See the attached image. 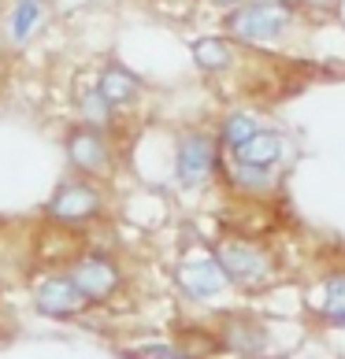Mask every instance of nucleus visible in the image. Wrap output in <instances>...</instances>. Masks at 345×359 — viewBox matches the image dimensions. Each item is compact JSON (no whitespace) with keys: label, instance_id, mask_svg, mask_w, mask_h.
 Returning a JSON list of instances; mask_svg holds the SVG:
<instances>
[{"label":"nucleus","instance_id":"nucleus-1","mask_svg":"<svg viewBox=\"0 0 345 359\" xmlns=\"http://www.w3.org/2000/svg\"><path fill=\"white\" fill-rule=\"evenodd\" d=\"M294 19H297L294 0H242L227 11L223 30L242 45H271L278 37H286Z\"/></svg>","mask_w":345,"mask_h":359},{"label":"nucleus","instance_id":"nucleus-2","mask_svg":"<svg viewBox=\"0 0 345 359\" xmlns=\"http://www.w3.org/2000/svg\"><path fill=\"white\" fill-rule=\"evenodd\" d=\"M100 211H104V201L89 182H63L52 193L45 215L56 222H67V226H86L93 219H100Z\"/></svg>","mask_w":345,"mask_h":359},{"label":"nucleus","instance_id":"nucleus-3","mask_svg":"<svg viewBox=\"0 0 345 359\" xmlns=\"http://www.w3.org/2000/svg\"><path fill=\"white\" fill-rule=\"evenodd\" d=\"M216 259L223 263L227 282H234V285H263L271 278V259L263 256L256 245L227 241V245H219Z\"/></svg>","mask_w":345,"mask_h":359},{"label":"nucleus","instance_id":"nucleus-4","mask_svg":"<svg viewBox=\"0 0 345 359\" xmlns=\"http://www.w3.org/2000/svg\"><path fill=\"white\" fill-rule=\"evenodd\" d=\"M71 282L89 304H104L119 289V267L112 256H86L71 267Z\"/></svg>","mask_w":345,"mask_h":359},{"label":"nucleus","instance_id":"nucleus-5","mask_svg":"<svg viewBox=\"0 0 345 359\" xmlns=\"http://www.w3.org/2000/svg\"><path fill=\"white\" fill-rule=\"evenodd\" d=\"M216 167V141L208 134H185L175 152V175L182 185H201Z\"/></svg>","mask_w":345,"mask_h":359},{"label":"nucleus","instance_id":"nucleus-6","mask_svg":"<svg viewBox=\"0 0 345 359\" xmlns=\"http://www.w3.org/2000/svg\"><path fill=\"white\" fill-rule=\"evenodd\" d=\"M34 304H37V311L48 315V318H71L86 308V297L78 292V285L71 282V274L67 278H60V274H52V278H41L34 289Z\"/></svg>","mask_w":345,"mask_h":359},{"label":"nucleus","instance_id":"nucleus-7","mask_svg":"<svg viewBox=\"0 0 345 359\" xmlns=\"http://www.w3.org/2000/svg\"><path fill=\"white\" fill-rule=\"evenodd\" d=\"M178 285L190 292V297L197 300H208L216 297V292H223V285H227V271H223L219 259H208V256H197V259H185L178 263Z\"/></svg>","mask_w":345,"mask_h":359},{"label":"nucleus","instance_id":"nucleus-8","mask_svg":"<svg viewBox=\"0 0 345 359\" xmlns=\"http://www.w3.org/2000/svg\"><path fill=\"white\" fill-rule=\"evenodd\" d=\"M67 159L82 170V175H97V170L108 167L112 152H108V141L100 137L97 126H82L67 137Z\"/></svg>","mask_w":345,"mask_h":359},{"label":"nucleus","instance_id":"nucleus-9","mask_svg":"<svg viewBox=\"0 0 345 359\" xmlns=\"http://www.w3.org/2000/svg\"><path fill=\"white\" fill-rule=\"evenodd\" d=\"M286 149H289V141L282 137V134H271V130H256L249 141H242L237 149H230L234 152V159H242V163H260V167H271V163H278V159L286 156Z\"/></svg>","mask_w":345,"mask_h":359},{"label":"nucleus","instance_id":"nucleus-10","mask_svg":"<svg viewBox=\"0 0 345 359\" xmlns=\"http://www.w3.org/2000/svg\"><path fill=\"white\" fill-rule=\"evenodd\" d=\"M45 0H15L8 11V41L11 45H26L34 37V30L45 22Z\"/></svg>","mask_w":345,"mask_h":359},{"label":"nucleus","instance_id":"nucleus-11","mask_svg":"<svg viewBox=\"0 0 345 359\" xmlns=\"http://www.w3.org/2000/svg\"><path fill=\"white\" fill-rule=\"evenodd\" d=\"M97 89L108 97V104H130L141 93V82L134 74H130L126 67H119V63H108V67L100 71V78H97Z\"/></svg>","mask_w":345,"mask_h":359},{"label":"nucleus","instance_id":"nucleus-12","mask_svg":"<svg viewBox=\"0 0 345 359\" xmlns=\"http://www.w3.org/2000/svg\"><path fill=\"white\" fill-rule=\"evenodd\" d=\"M193 60L201 71H227L234 63V45L227 37H197L193 41Z\"/></svg>","mask_w":345,"mask_h":359},{"label":"nucleus","instance_id":"nucleus-13","mask_svg":"<svg viewBox=\"0 0 345 359\" xmlns=\"http://www.w3.org/2000/svg\"><path fill=\"white\" fill-rule=\"evenodd\" d=\"M230 182L237 185V189H249V193H263V189H271V185H275V178H271L268 167H260V163H242V159H234Z\"/></svg>","mask_w":345,"mask_h":359},{"label":"nucleus","instance_id":"nucleus-14","mask_svg":"<svg viewBox=\"0 0 345 359\" xmlns=\"http://www.w3.org/2000/svg\"><path fill=\"white\" fill-rule=\"evenodd\" d=\"M78 108H82V115H86L89 126H104V123H112V108H115V104H108V97H104V93L93 86V89L82 93Z\"/></svg>","mask_w":345,"mask_h":359},{"label":"nucleus","instance_id":"nucleus-15","mask_svg":"<svg viewBox=\"0 0 345 359\" xmlns=\"http://www.w3.org/2000/svg\"><path fill=\"white\" fill-rule=\"evenodd\" d=\"M256 130H260V126H256L253 115H242V111H237V115H227V123H223V141H227L230 149H237V144L249 141Z\"/></svg>","mask_w":345,"mask_h":359},{"label":"nucleus","instance_id":"nucleus-16","mask_svg":"<svg viewBox=\"0 0 345 359\" xmlns=\"http://www.w3.org/2000/svg\"><path fill=\"white\" fill-rule=\"evenodd\" d=\"M323 315H345V274H330L323 282Z\"/></svg>","mask_w":345,"mask_h":359},{"label":"nucleus","instance_id":"nucleus-17","mask_svg":"<svg viewBox=\"0 0 345 359\" xmlns=\"http://www.w3.org/2000/svg\"><path fill=\"white\" fill-rule=\"evenodd\" d=\"M301 4H308V8H323V11H334V8H338V0H301Z\"/></svg>","mask_w":345,"mask_h":359},{"label":"nucleus","instance_id":"nucleus-18","mask_svg":"<svg viewBox=\"0 0 345 359\" xmlns=\"http://www.w3.org/2000/svg\"><path fill=\"white\" fill-rule=\"evenodd\" d=\"M216 8H234V4H242V0H211Z\"/></svg>","mask_w":345,"mask_h":359},{"label":"nucleus","instance_id":"nucleus-19","mask_svg":"<svg viewBox=\"0 0 345 359\" xmlns=\"http://www.w3.org/2000/svg\"><path fill=\"white\" fill-rule=\"evenodd\" d=\"M330 323H334V326H345V315H334V318H330Z\"/></svg>","mask_w":345,"mask_h":359}]
</instances>
